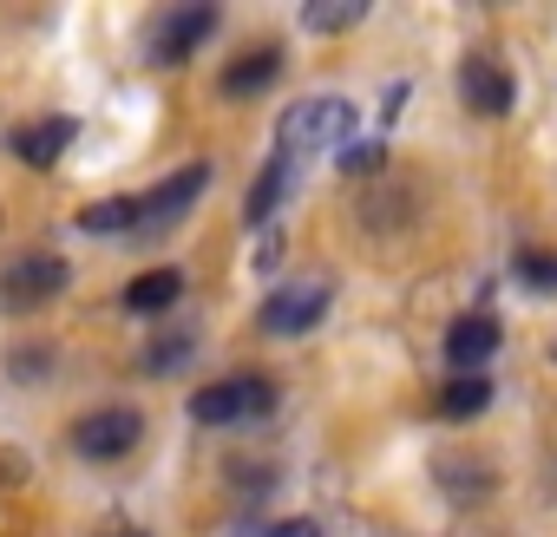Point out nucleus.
<instances>
[{"instance_id":"17","label":"nucleus","mask_w":557,"mask_h":537,"mask_svg":"<svg viewBox=\"0 0 557 537\" xmlns=\"http://www.w3.org/2000/svg\"><path fill=\"white\" fill-rule=\"evenodd\" d=\"M511 276H518L524 289H537V296H557V255H550V249H518Z\"/></svg>"},{"instance_id":"10","label":"nucleus","mask_w":557,"mask_h":537,"mask_svg":"<svg viewBox=\"0 0 557 537\" xmlns=\"http://www.w3.org/2000/svg\"><path fill=\"white\" fill-rule=\"evenodd\" d=\"M283 79V47H249L243 60L223 66V99H256Z\"/></svg>"},{"instance_id":"9","label":"nucleus","mask_w":557,"mask_h":537,"mask_svg":"<svg viewBox=\"0 0 557 537\" xmlns=\"http://www.w3.org/2000/svg\"><path fill=\"white\" fill-rule=\"evenodd\" d=\"M492 354H498V322H492L485 309H479V315H459V322L446 328V367L479 374Z\"/></svg>"},{"instance_id":"7","label":"nucleus","mask_w":557,"mask_h":537,"mask_svg":"<svg viewBox=\"0 0 557 537\" xmlns=\"http://www.w3.org/2000/svg\"><path fill=\"white\" fill-rule=\"evenodd\" d=\"M210 34H216V8H171V14L158 21V34H151V60H158V66H177V60H190Z\"/></svg>"},{"instance_id":"18","label":"nucleus","mask_w":557,"mask_h":537,"mask_svg":"<svg viewBox=\"0 0 557 537\" xmlns=\"http://www.w3.org/2000/svg\"><path fill=\"white\" fill-rule=\"evenodd\" d=\"M190 348H197V335H190V328H184V335L151 341V348H145V374H177V361H190Z\"/></svg>"},{"instance_id":"16","label":"nucleus","mask_w":557,"mask_h":537,"mask_svg":"<svg viewBox=\"0 0 557 537\" xmlns=\"http://www.w3.org/2000/svg\"><path fill=\"white\" fill-rule=\"evenodd\" d=\"M283 190H289V158H269V171L249 184V223L262 229L269 216H275V203H283Z\"/></svg>"},{"instance_id":"6","label":"nucleus","mask_w":557,"mask_h":537,"mask_svg":"<svg viewBox=\"0 0 557 537\" xmlns=\"http://www.w3.org/2000/svg\"><path fill=\"white\" fill-rule=\"evenodd\" d=\"M203 190H210V164H184V171H171L151 197H138V229H164V223H177Z\"/></svg>"},{"instance_id":"13","label":"nucleus","mask_w":557,"mask_h":537,"mask_svg":"<svg viewBox=\"0 0 557 537\" xmlns=\"http://www.w3.org/2000/svg\"><path fill=\"white\" fill-rule=\"evenodd\" d=\"M79 229L86 236H119V229H138V197H99L79 210Z\"/></svg>"},{"instance_id":"21","label":"nucleus","mask_w":557,"mask_h":537,"mask_svg":"<svg viewBox=\"0 0 557 537\" xmlns=\"http://www.w3.org/2000/svg\"><path fill=\"white\" fill-rule=\"evenodd\" d=\"M106 537H145V530H132V524H119V530H106Z\"/></svg>"},{"instance_id":"14","label":"nucleus","mask_w":557,"mask_h":537,"mask_svg":"<svg viewBox=\"0 0 557 537\" xmlns=\"http://www.w3.org/2000/svg\"><path fill=\"white\" fill-rule=\"evenodd\" d=\"M492 407V380L485 374H459L446 394H440V420H479Z\"/></svg>"},{"instance_id":"4","label":"nucleus","mask_w":557,"mask_h":537,"mask_svg":"<svg viewBox=\"0 0 557 537\" xmlns=\"http://www.w3.org/2000/svg\"><path fill=\"white\" fill-rule=\"evenodd\" d=\"M329 315V283H289V289H275L269 302H262V335H309L315 322Z\"/></svg>"},{"instance_id":"15","label":"nucleus","mask_w":557,"mask_h":537,"mask_svg":"<svg viewBox=\"0 0 557 537\" xmlns=\"http://www.w3.org/2000/svg\"><path fill=\"white\" fill-rule=\"evenodd\" d=\"M361 21H368V0H309V8H302L309 34H348Z\"/></svg>"},{"instance_id":"20","label":"nucleus","mask_w":557,"mask_h":537,"mask_svg":"<svg viewBox=\"0 0 557 537\" xmlns=\"http://www.w3.org/2000/svg\"><path fill=\"white\" fill-rule=\"evenodd\" d=\"M243 537H322L309 517H289V524H262V530H243Z\"/></svg>"},{"instance_id":"19","label":"nucleus","mask_w":557,"mask_h":537,"mask_svg":"<svg viewBox=\"0 0 557 537\" xmlns=\"http://www.w3.org/2000/svg\"><path fill=\"white\" fill-rule=\"evenodd\" d=\"M381 158H387V151H381L374 138H368V145H342V171H348V177H361V171H381Z\"/></svg>"},{"instance_id":"8","label":"nucleus","mask_w":557,"mask_h":537,"mask_svg":"<svg viewBox=\"0 0 557 537\" xmlns=\"http://www.w3.org/2000/svg\"><path fill=\"white\" fill-rule=\"evenodd\" d=\"M459 99H466L479 118H505L518 92H511V73H505L492 53H472V60L459 66Z\"/></svg>"},{"instance_id":"3","label":"nucleus","mask_w":557,"mask_h":537,"mask_svg":"<svg viewBox=\"0 0 557 537\" xmlns=\"http://www.w3.org/2000/svg\"><path fill=\"white\" fill-rule=\"evenodd\" d=\"M66 283H73V268H66L53 249H34V255H14V262H8V276H0V296H8L14 309H34V302H53Z\"/></svg>"},{"instance_id":"2","label":"nucleus","mask_w":557,"mask_h":537,"mask_svg":"<svg viewBox=\"0 0 557 537\" xmlns=\"http://www.w3.org/2000/svg\"><path fill=\"white\" fill-rule=\"evenodd\" d=\"M348 132H355V105L348 99H302V105L283 112L275 145H283V158H309V151L348 145Z\"/></svg>"},{"instance_id":"1","label":"nucleus","mask_w":557,"mask_h":537,"mask_svg":"<svg viewBox=\"0 0 557 537\" xmlns=\"http://www.w3.org/2000/svg\"><path fill=\"white\" fill-rule=\"evenodd\" d=\"M275 413V387L262 374H230V380H210L190 394V420L197 426H256Z\"/></svg>"},{"instance_id":"5","label":"nucleus","mask_w":557,"mask_h":537,"mask_svg":"<svg viewBox=\"0 0 557 537\" xmlns=\"http://www.w3.org/2000/svg\"><path fill=\"white\" fill-rule=\"evenodd\" d=\"M138 439H145V420L132 407H106V413H86L73 426V452L79 459H125Z\"/></svg>"},{"instance_id":"11","label":"nucleus","mask_w":557,"mask_h":537,"mask_svg":"<svg viewBox=\"0 0 557 537\" xmlns=\"http://www.w3.org/2000/svg\"><path fill=\"white\" fill-rule=\"evenodd\" d=\"M66 145H73V118H34V125L14 132V158L34 164V171H53L66 158Z\"/></svg>"},{"instance_id":"22","label":"nucleus","mask_w":557,"mask_h":537,"mask_svg":"<svg viewBox=\"0 0 557 537\" xmlns=\"http://www.w3.org/2000/svg\"><path fill=\"white\" fill-rule=\"evenodd\" d=\"M550 361H557V348H550Z\"/></svg>"},{"instance_id":"12","label":"nucleus","mask_w":557,"mask_h":537,"mask_svg":"<svg viewBox=\"0 0 557 537\" xmlns=\"http://www.w3.org/2000/svg\"><path fill=\"white\" fill-rule=\"evenodd\" d=\"M177 296H184V276H177V268H145V276L125 283V309H132V315H171Z\"/></svg>"}]
</instances>
